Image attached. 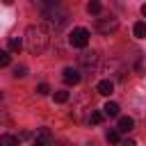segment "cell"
I'll return each mask as SVG.
<instances>
[{
  "label": "cell",
  "mask_w": 146,
  "mask_h": 146,
  "mask_svg": "<svg viewBox=\"0 0 146 146\" xmlns=\"http://www.w3.org/2000/svg\"><path fill=\"white\" fill-rule=\"evenodd\" d=\"M50 46V34L43 25H30L25 30V48L32 55H43Z\"/></svg>",
  "instance_id": "obj_1"
},
{
  "label": "cell",
  "mask_w": 146,
  "mask_h": 146,
  "mask_svg": "<svg viewBox=\"0 0 146 146\" xmlns=\"http://www.w3.org/2000/svg\"><path fill=\"white\" fill-rule=\"evenodd\" d=\"M43 21H46V25H48L50 30L59 32V30H64L66 23H68V11H66L64 7H59V5H55V7H50V9L43 11Z\"/></svg>",
  "instance_id": "obj_2"
},
{
  "label": "cell",
  "mask_w": 146,
  "mask_h": 146,
  "mask_svg": "<svg viewBox=\"0 0 146 146\" xmlns=\"http://www.w3.org/2000/svg\"><path fill=\"white\" fill-rule=\"evenodd\" d=\"M68 43H71L73 48H87V43H89V30L75 27V30L68 34Z\"/></svg>",
  "instance_id": "obj_3"
},
{
  "label": "cell",
  "mask_w": 146,
  "mask_h": 146,
  "mask_svg": "<svg viewBox=\"0 0 146 146\" xmlns=\"http://www.w3.org/2000/svg\"><path fill=\"white\" fill-rule=\"evenodd\" d=\"M116 27H119V21L114 16H107V18H98L96 21V30L100 34H112V32H116Z\"/></svg>",
  "instance_id": "obj_4"
},
{
  "label": "cell",
  "mask_w": 146,
  "mask_h": 146,
  "mask_svg": "<svg viewBox=\"0 0 146 146\" xmlns=\"http://www.w3.org/2000/svg\"><path fill=\"white\" fill-rule=\"evenodd\" d=\"M62 78H64L66 84H78V82H80V73H78V68H73V66H66V68L62 71Z\"/></svg>",
  "instance_id": "obj_5"
},
{
  "label": "cell",
  "mask_w": 146,
  "mask_h": 146,
  "mask_svg": "<svg viewBox=\"0 0 146 146\" xmlns=\"http://www.w3.org/2000/svg\"><path fill=\"white\" fill-rule=\"evenodd\" d=\"M34 139H36L39 144H43V146H52V132H50L48 128H39Z\"/></svg>",
  "instance_id": "obj_6"
},
{
  "label": "cell",
  "mask_w": 146,
  "mask_h": 146,
  "mask_svg": "<svg viewBox=\"0 0 146 146\" xmlns=\"http://www.w3.org/2000/svg\"><path fill=\"white\" fill-rule=\"evenodd\" d=\"M96 62H98V55L91 50V52H82L80 55V64L84 66V68H94L96 66Z\"/></svg>",
  "instance_id": "obj_7"
},
{
  "label": "cell",
  "mask_w": 146,
  "mask_h": 146,
  "mask_svg": "<svg viewBox=\"0 0 146 146\" xmlns=\"http://www.w3.org/2000/svg\"><path fill=\"white\" fill-rule=\"evenodd\" d=\"M135 128V119L132 116H119V132H130Z\"/></svg>",
  "instance_id": "obj_8"
},
{
  "label": "cell",
  "mask_w": 146,
  "mask_h": 146,
  "mask_svg": "<svg viewBox=\"0 0 146 146\" xmlns=\"http://www.w3.org/2000/svg\"><path fill=\"white\" fill-rule=\"evenodd\" d=\"M96 89H98V94H103V96H110V94L114 91V82H112V80H100V82L96 84Z\"/></svg>",
  "instance_id": "obj_9"
},
{
  "label": "cell",
  "mask_w": 146,
  "mask_h": 146,
  "mask_svg": "<svg viewBox=\"0 0 146 146\" xmlns=\"http://www.w3.org/2000/svg\"><path fill=\"white\" fill-rule=\"evenodd\" d=\"M103 114L105 116H119V105L116 103H105V107H103Z\"/></svg>",
  "instance_id": "obj_10"
},
{
  "label": "cell",
  "mask_w": 146,
  "mask_h": 146,
  "mask_svg": "<svg viewBox=\"0 0 146 146\" xmlns=\"http://www.w3.org/2000/svg\"><path fill=\"white\" fill-rule=\"evenodd\" d=\"M7 48H9V52H18V50L23 48V41H21L18 36H11V39L7 41Z\"/></svg>",
  "instance_id": "obj_11"
},
{
  "label": "cell",
  "mask_w": 146,
  "mask_h": 146,
  "mask_svg": "<svg viewBox=\"0 0 146 146\" xmlns=\"http://www.w3.org/2000/svg\"><path fill=\"white\" fill-rule=\"evenodd\" d=\"M41 11H46V9H50V7H55V5H59V0H32Z\"/></svg>",
  "instance_id": "obj_12"
},
{
  "label": "cell",
  "mask_w": 146,
  "mask_h": 146,
  "mask_svg": "<svg viewBox=\"0 0 146 146\" xmlns=\"http://www.w3.org/2000/svg\"><path fill=\"white\" fill-rule=\"evenodd\" d=\"M132 32H135V36H137V39H144V36H146V23H141V21H139V23H135Z\"/></svg>",
  "instance_id": "obj_13"
},
{
  "label": "cell",
  "mask_w": 146,
  "mask_h": 146,
  "mask_svg": "<svg viewBox=\"0 0 146 146\" xmlns=\"http://www.w3.org/2000/svg\"><path fill=\"white\" fill-rule=\"evenodd\" d=\"M0 146H18V139L14 135H2L0 137Z\"/></svg>",
  "instance_id": "obj_14"
},
{
  "label": "cell",
  "mask_w": 146,
  "mask_h": 146,
  "mask_svg": "<svg viewBox=\"0 0 146 146\" xmlns=\"http://www.w3.org/2000/svg\"><path fill=\"white\" fill-rule=\"evenodd\" d=\"M105 137H107L110 144H121V132H119V130H110Z\"/></svg>",
  "instance_id": "obj_15"
},
{
  "label": "cell",
  "mask_w": 146,
  "mask_h": 146,
  "mask_svg": "<svg viewBox=\"0 0 146 146\" xmlns=\"http://www.w3.org/2000/svg\"><path fill=\"white\" fill-rule=\"evenodd\" d=\"M100 9H103V5H100L98 0H91V2L87 5V11H89V14H100Z\"/></svg>",
  "instance_id": "obj_16"
},
{
  "label": "cell",
  "mask_w": 146,
  "mask_h": 146,
  "mask_svg": "<svg viewBox=\"0 0 146 146\" xmlns=\"http://www.w3.org/2000/svg\"><path fill=\"white\" fill-rule=\"evenodd\" d=\"M100 121H103V112H91V114H89V123L98 125Z\"/></svg>",
  "instance_id": "obj_17"
},
{
  "label": "cell",
  "mask_w": 146,
  "mask_h": 146,
  "mask_svg": "<svg viewBox=\"0 0 146 146\" xmlns=\"http://www.w3.org/2000/svg\"><path fill=\"white\" fill-rule=\"evenodd\" d=\"M25 75H27V66H23V64H21V66H16V68H14V78H25Z\"/></svg>",
  "instance_id": "obj_18"
},
{
  "label": "cell",
  "mask_w": 146,
  "mask_h": 146,
  "mask_svg": "<svg viewBox=\"0 0 146 146\" xmlns=\"http://www.w3.org/2000/svg\"><path fill=\"white\" fill-rule=\"evenodd\" d=\"M36 94H39V96H48V94H50V87H48L46 82H41V84H36Z\"/></svg>",
  "instance_id": "obj_19"
},
{
  "label": "cell",
  "mask_w": 146,
  "mask_h": 146,
  "mask_svg": "<svg viewBox=\"0 0 146 146\" xmlns=\"http://www.w3.org/2000/svg\"><path fill=\"white\" fill-rule=\"evenodd\" d=\"M68 100V91H55V103H66Z\"/></svg>",
  "instance_id": "obj_20"
},
{
  "label": "cell",
  "mask_w": 146,
  "mask_h": 146,
  "mask_svg": "<svg viewBox=\"0 0 146 146\" xmlns=\"http://www.w3.org/2000/svg\"><path fill=\"white\" fill-rule=\"evenodd\" d=\"M9 62H11L9 52L7 50H0V66H9Z\"/></svg>",
  "instance_id": "obj_21"
},
{
  "label": "cell",
  "mask_w": 146,
  "mask_h": 146,
  "mask_svg": "<svg viewBox=\"0 0 146 146\" xmlns=\"http://www.w3.org/2000/svg\"><path fill=\"white\" fill-rule=\"evenodd\" d=\"M121 146H137L135 139H121Z\"/></svg>",
  "instance_id": "obj_22"
},
{
  "label": "cell",
  "mask_w": 146,
  "mask_h": 146,
  "mask_svg": "<svg viewBox=\"0 0 146 146\" xmlns=\"http://www.w3.org/2000/svg\"><path fill=\"white\" fill-rule=\"evenodd\" d=\"M141 14H144V16H146V5H141Z\"/></svg>",
  "instance_id": "obj_23"
},
{
  "label": "cell",
  "mask_w": 146,
  "mask_h": 146,
  "mask_svg": "<svg viewBox=\"0 0 146 146\" xmlns=\"http://www.w3.org/2000/svg\"><path fill=\"white\" fill-rule=\"evenodd\" d=\"M32 146H43V144H39V141H36V139H34V141H32Z\"/></svg>",
  "instance_id": "obj_24"
},
{
  "label": "cell",
  "mask_w": 146,
  "mask_h": 146,
  "mask_svg": "<svg viewBox=\"0 0 146 146\" xmlns=\"http://www.w3.org/2000/svg\"><path fill=\"white\" fill-rule=\"evenodd\" d=\"M2 2H5V5H11V2H14V0H2Z\"/></svg>",
  "instance_id": "obj_25"
}]
</instances>
